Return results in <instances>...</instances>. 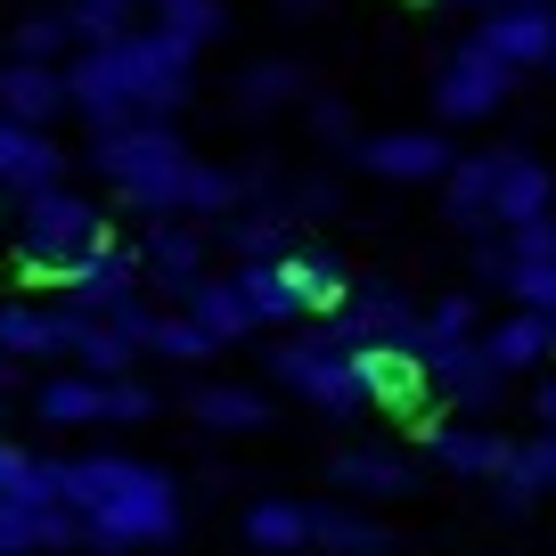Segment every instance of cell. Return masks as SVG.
Instances as JSON below:
<instances>
[{
	"mask_svg": "<svg viewBox=\"0 0 556 556\" xmlns=\"http://www.w3.org/2000/svg\"><path fill=\"white\" fill-rule=\"evenodd\" d=\"M58 500L83 516V532L115 548H156L180 532V491L164 467H139V458H66V491Z\"/></svg>",
	"mask_w": 556,
	"mask_h": 556,
	"instance_id": "cell-1",
	"label": "cell"
},
{
	"mask_svg": "<svg viewBox=\"0 0 556 556\" xmlns=\"http://www.w3.org/2000/svg\"><path fill=\"white\" fill-rule=\"evenodd\" d=\"M90 164L115 180V197H123L131 213H156V222H189V180H197V156L180 148L173 123H131V131L99 139V148H90Z\"/></svg>",
	"mask_w": 556,
	"mask_h": 556,
	"instance_id": "cell-2",
	"label": "cell"
},
{
	"mask_svg": "<svg viewBox=\"0 0 556 556\" xmlns=\"http://www.w3.org/2000/svg\"><path fill=\"white\" fill-rule=\"evenodd\" d=\"M106 245H115L106 213L83 205L74 189H41V197L17 205V270L34 278V287H66V278L90 270Z\"/></svg>",
	"mask_w": 556,
	"mask_h": 556,
	"instance_id": "cell-3",
	"label": "cell"
},
{
	"mask_svg": "<svg viewBox=\"0 0 556 556\" xmlns=\"http://www.w3.org/2000/svg\"><path fill=\"white\" fill-rule=\"evenodd\" d=\"M270 377L287 384V393L319 401L328 417H361V409H368V384H361V368H352V344H344V336H303V344H278V352H270Z\"/></svg>",
	"mask_w": 556,
	"mask_h": 556,
	"instance_id": "cell-4",
	"label": "cell"
},
{
	"mask_svg": "<svg viewBox=\"0 0 556 556\" xmlns=\"http://www.w3.org/2000/svg\"><path fill=\"white\" fill-rule=\"evenodd\" d=\"M500 99H507V66L500 58H491L483 41L451 50V66H442V83H434L442 123H483V115H500Z\"/></svg>",
	"mask_w": 556,
	"mask_h": 556,
	"instance_id": "cell-5",
	"label": "cell"
},
{
	"mask_svg": "<svg viewBox=\"0 0 556 556\" xmlns=\"http://www.w3.org/2000/svg\"><path fill=\"white\" fill-rule=\"evenodd\" d=\"M475 41H483L507 74H516V66H556V9H548V0H500Z\"/></svg>",
	"mask_w": 556,
	"mask_h": 556,
	"instance_id": "cell-6",
	"label": "cell"
},
{
	"mask_svg": "<svg viewBox=\"0 0 556 556\" xmlns=\"http://www.w3.org/2000/svg\"><path fill=\"white\" fill-rule=\"evenodd\" d=\"M90 336L83 312H41V303H0V352L9 361H74Z\"/></svg>",
	"mask_w": 556,
	"mask_h": 556,
	"instance_id": "cell-7",
	"label": "cell"
},
{
	"mask_svg": "<svg viewBox=\"0 0 556 556\" xmlns=\"http://www.w3.org/2000/svg\"><path fill=\"white\" fill-rule=\"evenodd\" d=\"M556 197V173L540 156H523V148H500V173H491V205H483V229H523L540 222Z\"/></svg>",
	"mask_w": 556,
	"mask_h": 556,
	"instance_id": "cell-8",
	"label": "cell"
},
{
	"mask_svg": "<svg viewBox=\"0 0 556 556\" xmlns=\"http://www.w3.org/2000/svg\"><path fill=\"white\" fill-rule=\"evenodd\" d=\"M352 368H361L368 384V409H426L434 401V384H426V361H417L409 344H352Z\"/></svg>",
	"mask_w": 556,
	"mask_h": 556,
	"instance_id": "cell-9",
	"label": "cell"
},
{
	"mask_svg": "<svg viewBox=\"0 0 556 556\" xmlns=\"http://www.w3.org/2000/svg\"><path fill=\"white\" fill-rule=\"evenodd\" d=\"M361 164L377 180H401V189H409V180H442L458 156L442 148V131H377V139H361Z\"/></svg>",
	"mask_w": 556,
	"mask_h": 556,
	"instance_id": "cell-10",
	"label": "cell"
},
{
	"mask_svg": "<svg viewBox=\"0 0 556 556\" xmlns=\"http://www.w3.org/2000/svg\"><path fill=\"white\" fill-rule=\"evenodd\" d=\"M50 115H66V74L9 58V66H0V123H17V131H50Z\"/></svg>",
	"mask_w": 556,
	"mask_h": 556,
	"instance_id": "cell-11",
	"label": "cell"
},
{
	"mask_svg": "<svg viewBox=\"0 0 556 556\" xmlns=\"http://www.w3.org/2000/svg\"><path fill=\"white\" fill-rule=\"evenodd\" d=\"M58 173H66V148H58L50 131H17V123H0V189L17 197H41L58 189Z\"/></svg>",
	"mask_w": 556,
	"mask_h": 556,
	"instance_id": "cell-12",
	"label": "cell"
},
{
	"mask_svg": "<svg viewBox=\"0 0 556 556\" xmlns=\"http://www.w3.org/2000/svg\"><path fill=\"white\" fill-rule=\"evenodd\" d=\"M58 295H66V312H83V319H106V312H123V303L139 295V254L106 245V254L90 262V270H74L66 287H58Z\"/></svg>",
	"mask_w": 556,
	"mask_h": 556,
	"instance_id": "cell-13",
	"label": "cell"
},
{
	"mask_svg": "<svg viewBox=\"0 0 556 556\" xmlns=\"http://www.w3.org/2000/svg\"><path fill=\"white\" fill-rule=\"evenodd\" d=\"M426 384H434V401H451V409H491L507 377L483 361V344H458V352H434V361H426Z\"/></svg>",
	"mask_w": 556,
	"mask_h": 556,
	"instance_id": "cell-14",
	"label": "cell"
},
{
	"mask_svg": "<svg viewBox=\"0 0 556 556\" xmlns=\"http://www.w3.org/2000/svg\"><path fill=\"white\" fill-rule=\"evenodd\" d=\"M516 451H523V442L483 434V426H442V434H434V458H442L451 475H475V483H507Z\"/></svg>",
	"mask_w": 556,
	"mask_h": 556,
	"instance_id": "cell-15",
	"label": "cell"
},
{
	"mask_svg": "<svg viewBox=\"0 0 556 556\" xmlns=\"http://www.w3.org/2000/svg\"><path fill=\"white\" fill-rule=\"evenodd\" d=\"M278 278H287V287H295V303H303V312H319V319H344V312H352V295H361V287H352L336 262L303 254V245L278 262Z\"/></svg>",
	"mask_w": 556,
	"mask_h": 556,
	"instance_id": "cell-16",
	"label": "cell"
},
{
	"mask_svg": "<svg viewBox=\"0 0 556 556\" xmlns=\"http://www.w3.org/2000/svg\"><path fill=\"white\" fill-rule=\"evenodd\" d=\"M148 278L197 287V278H205V222H156L148 229Z\"/></svg>",
	"mask_w": 556,
	"mask_h": 556,
	"instance_id": "cell-17",
	"label": "cell"
},
{
	"mask_svg": "<svg viewBox=\"0 0 556 556\" xmlns=\"http://www.w3.org/2000/svg\"><path fill=\"white\" fill-rule=\"evenodd\" d=\"M189 417L213 426V434H262V426H270V401H262L254 384H197Z\"/></svg>",
	"mask_w": 556,
	"mask_h": 556,
	"instance_id": "cell-18",
	"label": "cell"
},
{
	"mask_svg": "<svg viewBox=\"0 0 556 556\" xmlns=\"http://www.w3.org/2000/svg\"><path fill=\"white\" fill-rule=\"evenodd\" d=\"M34 417L58 426V434H74V426H106V384L99 377H50L34 393Z\"/></svg>",
	"mask_w": 556,
	"mask_h": 556,
	"instance_id": "cell-19",
	"label": "cell"
},
{
	"mask_svg": "<svg viewBox=\"0 0 556 556\" xmlns=\"http://www.w3.org/2000/svg\"><path fill=\"white\" fill-rule=\"evenodd\" d=\"M189 295V319L213 336V344H238V336H254V312H245L238 278H197V287H180Z\"/></svg>",
	"mask_w": 556,
	"mask_h": 556,
	"instance_id": "cell-20",
	"label": "cell"
},
{
	"mask_svg": "<svg viewBox=\"0 0 556 556\" xmlns=\"http://www.w3.org/2000/svg\"><path fill=\"white\" fill-rule=\"evenodd\" d=\"M475 344H483V361L500 368V377H523V368L556 361V352H548V319H532V312L500 319V328H491V336H475Z\"/></svg>",
	"mask_w": 556,
	"mask_h": 556,
	"instance_id": "cell-21",
	"label": "cell"
},
{
	"mask_svg": "<svg viewBox=\"0 0 556 556\" xmlns=\"http://www.w3.org/2000/svg\"><path fill=\"white\" fill-rule=\"evenodd\" d=\"M312 548L328 556H393V532L377 516H352V507H312Z\"/></svg>",
	"mask_w": 556,
	"mask_h": 556,
	"instance_id": "cell-22",
	"label": "cell"
},
{
	"mask_svg": "<svg viewBox=\"0 0 556 556\" xmlns=\"http://www.w3.org/2000/svg\"><path fill=\"white\" fill-rule=\"evenodd\" d=\"M83 58V34H74V9H34V17H17V58L25 66H58V58Z\"/></svg>",
	"mask_w": 556,
	"mask_h": 556,
	"instance_id": "cell-23",
	"label": "cell"
},
{
	"mask_svg": "<svg viewBox=\"0 0 556 556\" xmlns=\"http://www.w3.org/2000/svg\"><path fill=\"white\" fill-rule=\"evenodd\" d=\"M245 548H312V507H295V500L245 507Z\"/></svg>",
	"mask_w": 556,
	"mask_h": 556,
	"instance_id": "cell-24",
	"label": "cell"
},
{
	"mask_svg": "<svg viewBox=\"0 0 556 556\" xmlns=\"http://www.w3.org/2000/svg\"><path fill=\"white\" fill-rule=\"evenodd\" d=\"M336 483L368 491V500H401V491H409V467L384 458V451H336Z\"/></svg>",
	"mask_w": 556,
	"mask_h": 556,
	"instance_id": "cell-25",
	"label": "cell"
},
{
	"mask_svg": "<svg viewBox=\"0 0 556 556\" xmlns=\"http://www.w3.org/2000/svg\"><path fill=\"white\" fill-rule=\"evenodd\" d=\"M156 34L197 58L213 34H222V0H156Z\"/></svg>",
	"mask_w": 556,
	"mask_h": 556,
	"instance_id": "cell-26",
	"label": "cell"
},
{
	"mask_svg": "<svg viewBox=\"0 0 556 556\" xmlns=\"http://www.w3.org/2000/svg\"><path fill=\"white\" fill-rule=\"evenodd\" d=\"M491 173H500V148H491V156H458L451 173H442L451 213H458V222H475V229H483V205H491Z\"/></svg>",
	"mask_w": 556,
	"mask_h": 556,
	"instance_id": "cell-27",
	"label": "cell"
},
{
	"mask_svg": "<svg viewBox=\"0 0 556 556\" xmlns=\"http://www.w3.org/2000/svg\"><path fill=\"white\" fill-rule=\"evenodd\" d=\"M303 83H312V74H303V66H287V58H278V66H254V74L238 83V106H245V115H270V106L303 99Z\"/></svg>",
	"mask_w": 556,
	"mask_h": 556,
	"instance_id": "cell-28",
	"label": "cell"
},
{
	"mask_svg": "<svg viewBox=\"0 0 556 556\" xmlns=\"http://www.w3.org/2000/svg\"><path fill=\"white\" fill-rule=\"evenodd\" d=\"M148 352H164V361H180V368H205L222 344H213V336L197 328L189 312H164V319H156V336H148Z\"/></svg>",
	"mask_w": 556,
	"mask_h": 556,
	"instance_id": "cell-29",
	"label": "cell"
},
{
	"mask_svg": "<svg viewBox=\"0 0 556 556\" xmlns=\"http://www.w3.org/2000/svg\"><path fill=\"white\" fill-rule=\"evenodd\" d=\"M507 295L532 319H556V262H516V270H507Z\"/></svg>",
	"mask_w": 556,
	"mask_h": 556,
	"instance_id": "cell-30",
	"label": "cell"
},
{
	"mask_svg": "<svg viewBox=\"0 0 556 556\" xmlns=\"http://www.w3.org/2000/svg\"><path fill=\"white\" fill-rule=\"evenodd\" d=\"M516 262H556V213H540V222L507 229V270Z\"/></svg>",
	"mask_w": 556,
	"mask_h": 556,
	"instance_id": "cell-31",
	"label": "cell"
},
{
	"mask_svg": "<svg viewBox=\"0 0 556 556\" xmlns=\"http://www.w3.org/2000/svg\"><path fill=\"white\" fill-rule=\"evenodd\" d=\"M139 417H156V393L131 384V377H115L106 384V426H139Z\"/></svg>",
	"mask_w": 556,
	"mask_h": 556,
	"instance_id": "cell-32",
	"label": "cell"
},
{
	"mask_svg": "<svg viewBox=\"0 0 556 556\" xmlns=\"http://www.w3.org/2000/svg\"><path fill=\"white\" fill-rule=\"evenodd\" d=\"M74 17H90V25H106V34H123L131 0H74Z\"/></svg>",
	"mask_w": 556,
	"mask_h": 556,
	"instance_id": "cell-33",
	"label": "cell"
},
{
	"mask_svg": "<svg viewBox=\"0 0 556 556\" xmlns=\"http://www.w3.org/2000/svg\"><path fill=\"white\" fill-rule=\"evenodd\" d=\"M312 123H319V139H344V131H352V115H344L336 99H319V106H312Z\"/></svg>",
	"mask_w": 556,
	"mask_h": 556,
	"instance_id": "cell-34",
	"label": "cell"
},
{
	"mask_svg": "<svg viewBox=\"0 0 556 556\" xmlns=\"http://www.w3.org/2000/svg\"><path fill=\"white\" fill-rule=\"evenodd\" d=\"M532 417H540V434H556V384H540V401H532Z\"/></svg>",
	"mask_w": 556,
	"mask_h": 556,
	"instance_id": "cell-35",
	"label": "cell"
},
{
	"mask_svg": "<svg viewBox=\"0 0 556 556\" xmlns=\"http://www.w3.org/2000/svg\"><path fill=\"white\" fill-rule=\"evenodd\" d=\"M434 9H451V0H434ZM475 9H500V0H475Z\"/></svg>",
	"mask_w": 556,
	"mask_h": 556,
	"instance_id": "cell-36",
	"label": "cell"
},
{
	"mask_svg": "<svg viewBox=\"0 0 556 556\" xmlns=\"http://www.w3.org/2000/svg\"><path fill=\"white\" fill-rule=\"evenodd\" d=\"M548 352H556V319H548Z\"/></svg>",
	"mask_w": 556,
	"mask_h": 556,
	"instance_id": "cell-37",
	"label": "cell"
},
{
	"mask_svg": "<svg viewBox=\"0 0 556 556\" xmlns=\"http://www.w3.org/2000/svg\"><path fill=\"white\" fill-rule=\"evenodd\" d=\"M548 9H556V0H548Z\"/></svg>",
	"mask_w": 556,
	"mask_h": 556,
	"instance_id": "cell-38",
	"label": "cell"
},
{
	"mask_svg": "<svg viewBox=\"0 0 556 556\" xmlns=\"http://www.w3.org/2000/svg\"><path fill=\"white\" fill-rule=\"evenodd\" d=\"M0 417H9V409H0Z\"/></svg>",
	"mask_w": 556,
	"mask_h": 556,
	"instance_id": "cell-39",
	"label": "cell"
}]
</instances>
